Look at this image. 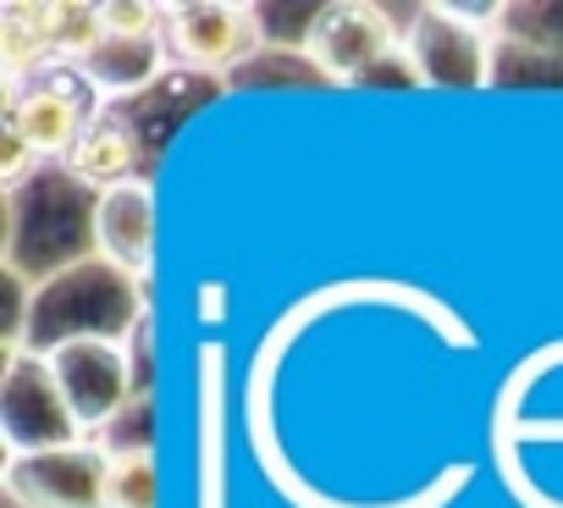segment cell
I'll return each mask as SVG.
<instances>
[{
    "label": "cell",
    "mask_w": 563,
    "mask_h": 508,
    "mask_svg": "<svg viewBox=\"0 0 563 508\" xmlns=\"http://www.w3.org/2000/svg\"><path fill=\"white\" fill-rule=\"evenodd\" d=\"M45 365L78 415V426L100 442L128 409H133V360L122 338H67L45 349Z\"/></svg>",
    "instance_id": "cell-1"
},
{
    "label": "cell",
    "mask_w": 563,
    "mask_h": 508,
    "mask_svg": "<svg viewBox=\"0 0 563 508\" xmlns=\"http://www.w3.org/2000/svg\"><path fill=\"white\" fill-rule=\"evenodd\" d=\"M106 481H111L106 442L7 453V497L18 508H106Z\"/></svg>",
    "instance_id": "cell-2"
},
{
    "label": "cell",
    "mask_w": 563,
    "mask_h": 508,
    "mask_svg": "<svg viewBox=\"0 0 563 508\" xmlns=\"http://www.w3.org/2000/svg\"><path fill=\"white\" fill-rule=\"evenodd\" d=\"M0 409H7V453H45V448L95 442L78 426V415L67 409V398H62L45 354H7Z\"/></svg>",
    "instance_id": "cell-3"
},
{
    "label": "cell",
    "mask_w": 563,
    "mask_h": 508,
    "mask_svg": "<svg viewBox=\"0 0 563 508\" xmlns=\"http://www.w3.org/2000/svg\"><path fill=\"white\" fill-rule=\"evenodd\" d=\"M100 111H106V100L89 89V78L78 67H56L7 100V128H18L40 161H67Z\"/></svg>",
    "instance_id": "cell-4"
},
{
    "label": "cell",
    "mask_w": 563,
    "mask_h": 508,
    "mask_svg": "<svg viewBox=\"0 0 563 508\" xmlns=\"http://www.w3.org/2000/svg\"><path fill=\"white\" fill-rule=\"evenodd\" d=\"M254 40H260V18L254 7H238V0H183V7H166V23H161L166 62L188 73H221L243 62Z\"/></svg>",
    "instance_id": "cell-5"
},
{
    "label": "cell",
    "mask_w": 563,
    "mask_h": 508,
    "mask_svg": "<svg viewBox=\"0 0 563 508\" xmlns=\"http://www.w3.org/2000/svg\"><path fill=\"white\" fill-rule=\"evenodd\" d=\"M305 56L316 62V73H327L332 84H354L382 62H398V29L382 7L365 0H338L327 7L310 34H305Z\"/></svg>",
    "instance_id": "cell-6"
},
{
    "label": "cell",
    "mask_w": 563,
    "mask_h": 508,
    "mask_svg": "<svg viewBox=\"0 0 563 508\" xmlns=\"http://www.w3.org/2000/svg\"><path fill=\"white\" fill-rule=\"evenodd\" d=\"M89 238H95V261H106L117 277L144 288L155 272V188L144 177H133L122 188L95 194Z\"/></svg>",
    "instance_id": "cell-7"
},
{
    "label": "cell",
    "mask_w": 563,
    "mask_h": 508,
    "mask_svg": "<svg viewBox=\"0 0 563 508\" xmlns=\"http://www.w3.org/2000/svg\"><path fill=\"white\" fill-rule=\"evenodd\" d=\"M62 166H67V177H73L78 188H95V194L122 188V183L139 177V139H133L128 122H117V117L100 111V117L84 128V139L73 144V155H67Z\"/></svg>",
    "instance_id": "cell-8"
},
{
    "label": "cell",
    "mask_w": 563,
    "mask_h": 508,
    "mask_svg": "<svg viewBox=\"0 0 563 508\" xmlns=\"http://www.w3.org/2000/svg\"><path fill=\"white\" fill-rule=\"evenodd\" d=\"M51 56L62 67H84L100 45H106V18L100 7H84V0H45V7H29Z\"/></svg>",
    "instance_id": "cell-9"
},
{
    "label": "cell",
    "mask_w": 563,
    "mask_h": 508,
    "mask_svg": "<svg viewBox=\"0 0 563 508\" xmlns=\"http://www.w3.org/2000/svg\"><path fill=\"white\" fill-rule=\"evenodd\" d=\"M0 67H7V100L12 95H23L29 89V78L40 84L45 73H56L62 62L51 56V45H45V34H40V23H34V12L29 7H12L0 12Z\"/></svg>",
    "instance_id": "cell-10"
},
{
    "label": "cell",
    "mask_w": 563,
    "mask_h": 508,
    "mask_svg": "<svg viewBox=\"0 0 563 508\" xmlns=\"http://www.w3.org/2000/svg\"><path fill=\"white\" fill-rule=\"evenodd\" d=\"M216 365H221V349L205 343V442H199V508H227V459H221V404H216Z\"/></svg>",
    "instance_id": "cell-11"
},
{
    "label": "cell",
    "mask_w": 563,
    "mask_h": 508,
    "mask_svg": "<svg viewBox=\"0 0 563 508\" xmlns=\"http://www.w3.org/2000/svg\"><path fill=\"white\" fill-rule=\"evenodd\" d=\"M106 508H155V459H150V448L111 453Z\"/></svg>",
    "instance_id": "cell-12"
},
{
    "label": "cell",
    "mask_w": 563,
    "mask_h": 508,
    "mask_svg": "<svg viewBox=\"0 0 563 508\" xmlns=\"http://www.w3.org/2000/svg\"><path fill=\"white\" fill-rule=\"evenodd\" d=\"M34 166H45L34 150H29V139L18 133V128H7V139H0V183H7V188H18Z\"/></svg>",
    "instance_id": "cell-13"
}]
</instances>
